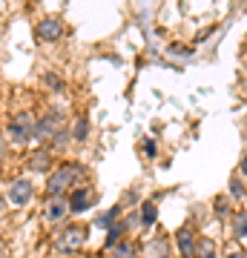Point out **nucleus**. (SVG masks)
Listing matches in <instances>:
<instances>
[{"label": "nucleus", "instance_id": "f257e3e1", "mask_svg": "<svg viewBox=\"0 0 247 258\" xmlns=\"http://www.w3.org/2000/svg\"><path fill=\"white\" fill-rule=\"evenodd\" d=\"M83 169L78 164H61L49 175V184H46V198H61V195H66L69 189L75 186V181H78V175H81Z\"/></svg>", "mask_w": 247, "mask_h": 258}, {"label": "nucleus", "instance_id": "f03ea898", "mask_svg": "<svg viewBox=\"0 0 247 258\" xmlns=\"http://www.w3.org/2000/svg\"><path fill=\"white\" fill-rule=\"evenodd\" d=\"M83 244H86V230L78 227V224L61 230V232H58V238H55V249H58V252H64V255H72V252L83 249Z\"/></svg>", "mask_w": 247, "mask_h": 258}, {"label": "nucleus", "instance_id": "7ed1b4c3", "mask_svg": "<svg viewBox=\"0 0 247 258\" xmlns=\"http://www.w3.org/2000/svg\"><path fill=\"white\" fill-rule=\"evenodd\" d=\"M35 118L29 115V112H20V115H15V118L9 120V141L12 144H18V147H23L26 141L35 138Z\"/></svg>", "mask_w": 247, "mask_h": 258}, {"label": "nucleus", "instance_id": "20e7f679", "mask_svg": "<svg viewBox=\"0 0 247 258\" xmlns=\"http://www.w3.org/2000/svg\"><path fill=\"white\" fill-rule=\"evenodd\" d=\"M69 198L66 195H61V198H46L43 204V221L46 224H58V221H64L66 215H69Z\"/></svg>", "mask_w": 247, "mask_h": 258}, {"label": "nucleus", "instance_id": "39448f33", "mask_svg": "<svg viewBox=\"0 0 247 258\" xmlns=\"http://www.w3.org/2000/svg\"><path fill=\"white\" fill-rule=\"evenodd\" d=\"M32 198H35V186H32V181H29V178H15L12 186H9V201L15 204V207H26Z\"/></svg>", "mask_w": 247, "mask_h": 258}, {"label": "nucleus", "instance_id": "423d86ee", "mask_svg": "<svg viewBox=\"0 0 247 258\" xmlns=\"http://www.w3.org/2000/svg\"><path fill=\"white\" fill-rule=\"evenodd\" d=\"M175 241H178V252H181L184 258H192V255H195L199 241H195V230H192L190 224H184L181 230L175 232Z\"/></svg>", "mask_w": 247, "mask_h": 258}, {"label": "nucleus", "instance_id": "0eeeda50", "mask_svg": "<svg viewBox=\"0 0 247 258\" xmlns=\"http://www.w3.org/2000/svg\"><path fill=\"white\" fill-rule=\"evenodd\" d=\"M141 258H170V241L164 235H156V238H150L141 249Z\"/></svg>", "mask_w": 247, "mask_h": 258}, {"label": "nucleus", "instance_id": "6e6552de", "mask_svg": "<svg viewBox=\"0 0 247 258\" xmlns=\"http://www.w3.org/2000/svg\"><path fill=\"white\" fill-rule=\"evenodd\" d=\"M61 35H64V23L58 18H43L37 23V37L40 40H58Z\"/></svg>", "mask_w": 247, "mask_h": 258}, {"label": "nucleus", "instance_id": "1a4fd4ad", "mask_svg": "<svg viewBox=\"0 0 247 258\" xmlns=\"http://www.w3.org/2000/svg\"><path fill=\"white\" fill-rule=\"evenodd\" d=\"M55 135H58V118L46 115V118L37 120V126H35V141H55Z\"/></svg>", "mask_w": 247, "mask_h": 258}, {"label": "nucleus", "instance_id": "9d476101", "mask_svg": "<svg viewBox=\"0 0 247 258\" xmlns=\"http://www.w3.org/2000/svg\"><path fill=\"white\" fill-rule=\"evenodd\" d=\"M92 204V189L89 186H78L72 189V198H69V210L72 212H86Z\"/></svg>", "mask_w": 247, "mask_h": 258}, {"label": "nucleus", "instance_id": "9b49d317", "mask_svg": "<svg viewBox=\"0 0 247 258\" xmlns=\"http://www.w3.org/2000/svg\"><path fill=\"white\" fill-rule=\"evenodd\" d=\"M49 164H52V152L49 149H37L35 155L29 158V169H35V172H49Z\"/></svg>", "mask_w": 247, "mask_h": 258}, {"label": "nucleus", "instance_id": "f8f14e48", "mask_svg": "<svg viewBox=\"0 0 247 258\" xmlns=\"http://www.w3.org/2000/svg\"><path fill=\"white\" fill-rule=\"evenodd\" d=\"M110 258H138V249H135V244H129V241H118V244L112 247Z\"/></svg>", "mask_w": 247, "mask_h": 258}, {"label": "nucleus", "instance_id": "ddd939ff", "mask_svg": "<svg viewBox=\"0 0 247 258\" xmlns=\"http://www.w3.org/2000/svg\"><path fill=\"white\" fill-rule=\"evenodd\" d=\"M230 227H233V235L236 238H247V212H236Z\"/></svg>", "mask_w": 247, "mask_h": 258}, {"label": "nucleus", "instance_id": "4468645a", "mask_svg": "<svg viewBox=\"0 0 247 258\" xmlns=\"http://www.w3.org/2000/svg\"><path fill=\"white\" fill-rule=\"evenodd\" d=\"M192 258H216V244L210 238H202L199 241V247H195V255Z\"/></svg>", "mask_w": 247, "mask_h": 258}, {"label": "nucleus", "instance_id": "2eb2a0df", "mask_svg": "<svg viewBox=\"0 0 247 258\" xmlns=\"http://www.w3.org/2000/svg\"><path fill=\"white\" fill-rule=\"evenodd\" d=\"M156 207H153V204H144V215H141V224H144V227H153V224H156Z\"/></svg>", "mask_w": 247, "mask_h": 258}, {"label": "nucleus", "instance_id": "dca6fc26", "mask_svg": "<svg viewBox=\"0 0 247 258\" xmlns=\"http://www.w3.org/2000/svg\"><path fill=\"white\" fill-rule=\"evenodd\" d=\"M86 129H89L86 118H78V123H75V132H72V138H75V141H83V138H86Z\"/></svg>", "mask_w": 247, "mask_h": 258}, {"label": "nucleus", "instance_id": "f3484780", "mask_svg": "<svg viewBox=\"0 0 247 258\" xmlns=\"http://www.w3.org/2000/svg\"><path fill=\"white\" fill-rule=\"evenodd\" d=\"M66 138H69V132H58L55 135V147H66Z\"/></svg>", "mask_w": 247, "mask_h": 258}, {"label": "nucleus", "instance_id": "a211bd4d", "mask_svg": "<svg viewBox=\"0 0 247 258\" xmlns=\"http://www.w3.org/2000/svg\"><path fill=\"white\" fill-rule=\"evenodd\" d=\"M224 258H247V255H244V252H241V249H230V252H227V255H224Z\"/></svg>", "mask_w": 247, "mask_h": 258}, {"label": "nucleus", "instance_id": "6ab92c4d", "mask_svg": "<svg viewBox=\"0 0 247 258\" xmlns=\"http://www.w3.org/2000/svg\"><path fill=\"white\" fill-rule=\"evenodd\" d=\"M230 192L236 195V198H238V195H241V186H238V181H233V184H230Z\"/></svg>", "mask_w": 247, "mask_h": 258}, {"label": "nucleus", "instance_id": "aec40b11", "mask_svg": "<svg viewBox=\"0 0 247 258\" xmlns=\"http://www.w3.org/2000/svg\"><path fill=\"white\" fill-rule=\"evenodd\" d=\"M238 169H241V175H244V178H247V155H244V158H241V164H238Z\"/></svg>", "mask_w": 247, "mask_h": 258}, {"label": "nucleus", "instance_id": "412c9836", "mask_svg": "<svg viewBox=\"0 0 247 258\" xmlns=\"http://www.w3.org/2000/svg\"><path fill=\"white\" fill-rule=\"evenodd\" d=\"M3 155H6V141H3V135H0V161H3Z\"/></svg>", "mask_w": 247, "mask_h": 258}, {"label": "nucleus", "instance_id": "4be33fe9", "mask_svg": "<svg viewBox=\"0 0 247 258\" xmlns=\"http://www.w3.org/2000/svg\"><path fill=\"white\" fill-rule=\"evenodd\" d=\"M0 210H3V195H0Z\"/></svg>", "mask_w": 247, "mask_h": 258}]
</instances>
